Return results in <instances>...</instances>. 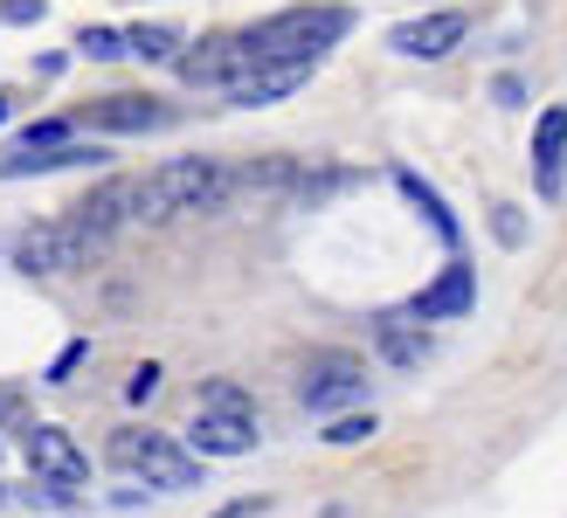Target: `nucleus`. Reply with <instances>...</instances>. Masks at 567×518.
<instances>
[{
    "mask_svg": "<svg viewBox=\"0 0 567 518\" xmlns=\"http://www.w3.org/2000/svg\"><path fill=\"white\" fill-rule=\"evenodd\" d=\"M0 21H8V28H28V21H42V0H0Z\"/></svg>",
    "mask_w": 567,
    "mask_h": 518,
    "instance_id": "393cba45",
    "label": "nucleus"
},
{
    "mask_svg": "<svg viewBox=\"0 0 567 518\" xmlns=\"http://www.w3.org/2000/svg\"><path fill=\"white\" fill-rule=\"evenodd\" d=\"M83 353H91V345H70V353H63V360H55V366H49V381H70V366H76Z\"/></svg>",
    "mask_w": 567,
    "mask_h": 518,
    "instance_id": "cd10ccee",
    "label": "nucleus"
},
{
    "mask_svg": "<svg viewBox=\"0 0 567 518\" xmlns=\"http://www.w3.org/2000/svg\"><path fill=\"white\" fill-rule=\"evenodd\" d=\"M174 111H166L159 97H132V91H111V97H97L91 104V125L97 132H159Z\"/></svg>",
    "mask_w": 567,
    "mask_h": 518,
    "instance_id": "9b49d317",
    "label": "nucleus"
},
{
    "mask_svg": "<svg viewBox=\"0 0 567 518\" xmlns=\"http://www.w3.org/2000/svg\"><path fill=\"white\" fill-rule=\"evenodd\" d=\"M97 249H104V236H91V228H76V221H42V228H28V236L14 242V263H21L28 277H63V270H83Z\"/></svg>",
    "mask_w": 567,
    "mask_h": 518,
    "instance_id": "20e7f679",
    "label": "nucleus"
},
{
    "mask_svg": "<svg viewBox=\"0 0 567 518\" xmlns=\"http://www.w3.org/2000/svg\"><path fill=\"white\" fill-rule=\"evenodd\" d=\"M311 76V63H264L249 83H236L229 91V104H243V111H264V104H277V97H291L298 83Z\"/></svg>",
    "mask_w": 567,
    "mask_h": 518,
    "instance_id": "ddd939ff",
    "label": "nucleus"
},
{
    "mask_svg": "<svg viewBox=\"0 0 567 518\" xmlns=\"http://www.w3.org/2000/svg\"><path fill=\"white\" fill-rule=\"evenodd\" d=\"M347 28H353L347 8H284V14L249 28V42H257L264 63H319Z\"/></svg>",
    "mask_w": 567,
    "mask_h": 518,
    "instance_id": "f03ea898",
    "label": "nucleus"
},
{
    "mask_svg": "<svg viewBox=\"0 0 567 518\" xmlns=\"http://www.w3.org/2000/svg\"><path fill=\"white\" fill-rule=\"evenodd\" d=\"M339 187H353V173H298L291 200H326V194H339Z\"/></svg>",
    "mask_w": 567,
    "mask_h": 518,
    "instance_id": "4be33fe9",
    "label": "nucleus"
},
{
    "mask_svg": "<svg viewBox=\"0 0 567 518\" xmlns=\"http://www.w3.org/2000/svg\"><path fill=\"white\" fill-rule=\"evenodd\" d=\"M236 194V173L221 159H166L153 173H132V221H174L208 215Z\"/></svg>",
    "mask_w": 567,
    "mask_h": 518,
    "instance_id": "f257e3e1",
    "label": "nucleus"
},
{
    "mask_svg": "<svg viewBox=\"0 0 567 518\" xmlns=\"http://www.w3.org/2000/svg\"><path fill=\"white\" fill-rule=\"evenodd\" d=\"M202 415H243V422H257V408H249V394L236 381H208L202 387Z\"/></svg>",
    "mask_w": 567,
    "mask_h": 518,
    "instance_id": "aec40b11",
    "label": "nucleus"
},
{
    "mask_svg": "<svg viewBox=\"0 0 567 518\" xmlns=\"http://www.w3.org/2000/svg\"><path fill=\"white\" fill-rule=\"evenodd\" d=\"M83 159H104V153L97 146H55V153H21L0 173H14V180H21V173H63V166H83Z\"/></svg>",
    "mask_w": 567,
    "mask_h": 518,
    "instance_id": "6ab92c4d",
    "label": "nucleus"
},
{
    "mask_svg": "<svg viewBox=\"0 0 567 518\" xmlns=\"http://www.w3.org/2000/svg\"><path fill=\"white\" fill-rule=\"evenodd\" d=\"M492 97H498V104H519L526 91H519V76H498V83H492Z\"/></svg>",
    "mask_w": 567,
    "mask_h": 518,
    "instance_id": "c85d7f7f",
    "label": "nucleus"
},
{
    "mask_svg": "<svg viewBox=\"0 0 567 518\" xmlns=\"http://www.w3.org/2000/svg\"><path fill=\"white\" fill-rule=\"evenodd\" d=\"M76 49L83 55H125V35H118V28H83Z\"/></svg>",
    "mask_w": 567,
    "mask_h": 518,
    "instance_id": "b1692460",
    "label": "nucleus"
},
{
    "mask_svg": "<svg viewBox=\"0 0 567 518\" xmlns=\"http://www.w3.org/2000/svg\"><path fill=\"white\" fill-rule=\"evenodd\" d=\"M464 35H471V14L443 8V14H422V21L388 28V49H394V55H415V63H436V55H450Z\"/></svg>",
    "mask_w": 567,
    "mask_h": 518,
    "instance_id": "6e6552de",
    "label": "nucleus"
},
{
    "mask_svg": "<svg viewBox=\"0 0 567 518\" xmlns=\"http://www.w3.org/2000/svg\"><path fill=\"white\" fill-rule=\"evenodd\" d=\"M298 401L311 415H347L367 401V366L353 353H311L298 373Z\"/></svg>",
    "mask_w": 567,
    "mask_h": 518,
    "instance_id": "39448f33",
    "label": "nucleus"
},
{
    "mask_svg": "<svg viewBox=\"0 0 567 518\" xmlns=\"http://www.w3.org/2000/svg\"><path fill=\"white\" fill-rule=\"evenodd\" d=\"M111 464L125 477H146L153 491H194L202 484V456L181 449L174 436H159V428H118L111 436Z\"/></svg>",
    "mask_w": 567,
    "mask_h": 518,
    "instance_id": "7ed1b4c3",
    "label": "nucleus"
},
{
    "mask_svg": "<svg viewBox=\"0 0 567 518\" xmlns=\"http://www.w3.org/2000/svg\"><path fill=\"white\" fill-rule=\"evenodd\" d=\"M0 125H8V97H0Z\"/></svg>",
    "mask_w": 567,
    "mask_h": 518,
    "instance_id": "c756f323",
    "label": "nucleus"
},
{
    "mask_svg": "<svg viewBox=\"0 0 567 518\" xmlns=\"http://www.w3.org/2000/svg\"><path fill=\"white\" fill-rule=\"evenodd\" d=\"M374 339H381V353L394 366H422V353H430V332H422L415 311H381L374 319Z\"/></svg>",
    "mask_w": 567,
    "mask_h": 518,
    "instance_id": "4468645a",
    "label": "nucleus"
},
{
    "mask_svg": "<svg viewBox=\"0 0 567 518\" xmlns=\"http://www.w3.org/2000/svg\"><path fill=\"white\" fill-rule=\"evenodd\" d=\"M367 436H374V415H339V422L326 428L332 449H353V443H367Z\"/></svg>",
    "mask_w": 567,
    "mask_h": 518,
    "instance_id": "5701e85b",
    "label": "nucleus"
},
{
    "mask_svg": "<svg viewBox=\"0 0 567 518\" xmlns=\"http://www.w3.org/2000/svg\"><path fill=\"white\" fill-rule=\"evenodd\" d=\"M118 221H132V173H125V180H104V187L76 208V228H91V236H111Z\"/></svg>",
    "mask_w": 567,
    "mask_h": 518,
    "instance_id": "dca6fc26",
    "label": "nucleus"
},
{
    "mask_svg": "<svg viewBox=\"0 0 567 518\" xmlns=\"http://www.w3.org/2000/svg\"><path fill=\"white\" fill-rule=\"evenodd\" d=\"M471 304H477V270L464 263V256H450V263L436 270V283H422V298L409 311L422 325H443V319H464Z\"/></svg>",
    "mask_w": 567,
    "mask_h": 518,
    "instance_id": "1a4fd4ad",
    "label": "nucleus"
},
{
    "mask_svg": "<svg viewBox=\"0 0 567 518\" xmlns=\"http://www.w3.org/2000/svg\"><path fill=\"white\" fill-rule=\"evenodd\" d=\"M257 511H264V498H236V505H221L215 518H257Z\"/></svg>",
    "mask_w": 567,
    "mask_h": 518,
    "instance_id": "bb28decb",
    "label": "nucleus"
},
{
    "mask_svg": "<svg viewBox=\"0 0 567 518\" xmlns=\"http://www.w3.org/2000/svg\"><path fill=\"white\" fill-rule=\"evenodd\" d=\"M257 70H264V55H257V42H249V28H243V35L202 42V55H181V76H187V83H221V91L249 83Z\"/></svg>",
    "mask_w": 567,
    "mask_h": 518,
    "instance_id": "423d86ee",
    "label": "nucleus"
},
{
    "mask_svg": "<svg viewBox=\"0 0 567 518\" xmlns=\"http://www.w3.org/2000/svg\"><path fill=\"white\" fill-rule=\"evenodd\" d=\"M394 187H402V194H409V208H415L422 221H430V228H436V236H443L450 249H457V242H464V228H457V215H450V208H443V194H436L430 180H422V173H409V166H394Z\"/></svg>",
    "mask_w": 567,
    "mask_h": 518,
    "instance_id": "2eb2a0df",
    "label": "nucleus"
},
{
    "mask_svg": "<svg viewBox=\"0 0 567 518\" xmlns=\"http://www.w3.org/2000/svg\"><path fill=\"white\" fill-rule=\"evenodd\" d=\"M125 55H146V63H181V28L138 21V28H125Z\"/></svg>",
    "mask_w": 567,
    "mask_h": 518,
    "instance_id": "a211bd4d",
    "label": "nucleus"
},
{
    "mask_svg": "<svg viewBox=\"0 0 567 518\" xmlns=\"http://www.w3.org/2000/svg\"><path fill=\"white\" fill-rule=\"evenodd\" d=\"M560 166H567V104H547L540 125H533V180L547 200L560 194Z\"/></svg>",
    "mask_w": 567,
    "mask_h": 518,
    "instance_id": "9d476101",
    "label": "nucleus"
},
{
    "mask_svg": "<svg viewBox=\"0 0 567 518\" xmlns=\"http://www.w3.org/2000/svg\"><path fill=\"white\" fill-rule=\"evenodd\" d=\"M28 470H35L42 484H63V491H76V484H91V456L76 449L70 428L35 422V428H28Z\"/></svg>",
    "mask_w": 567,
    "mask_h": 518,
    "instance_id": "0eeeda50",
    "label": "nucleus"
},
{
    "mask_svg": "<svg viewBox=\"0 0 567 518\" xmlns=\"http://www.w3.org/2000/svg\"><path fill=\"white\" fill-rule=\"evenodd\" d=\"M125 394H132V401H153V394H159V366H138L132 381H125Z\"/></svg>",
    "mask_w": 567,
    "mask_h": 518,
    "instance_id": "a878e982",
    "label": "nucleus"
},
{
    "mask_svg": "<svg viewBox=\"0 0 567 518\" xmlns=\"http://www.w3.org/2000/svg\"><path fill=\"white\" fill-rule=\"evenodd\" d=\"M236 173V194H291L305 159H249V166H229Z\"/></svg>",
    "mask_w": 567,
    "mask_h": 518,
    "instance_id": "f3484780",
    "label": "nucleus"
},
{
    "mask_svg": "<svg viewBox=\"0 0 567 518\" xmlns=\"http://www.w3.org/2000/svg\"><path fill=\"white\" fill-rule=\"evenodd\" d=\"M55 146H70V125L63 118H42V125L21 132V153H55Z\"/></svg>",
    "mask_w": 567,
    "mask_h": 518,
    "instance_id": "412c9836",
    "label": "nucleus"
},
{
    "mask_svg": "<svg viewBox=\"0 0 567 518\" xmlns=\"http://www.w3.org/2000/svg\"><path fill=\"white\" fill-rule=\"evenodd\" d=\"M187 443H194V456H249V449H257V422H243V415H194Z\"/></svg>",
    "mask_w": 567,
    "mask_h": 518,
    "instance_id": "f8f14e48",
    "label": "nucleus"
}]
</instances>
